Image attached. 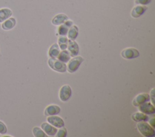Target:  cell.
<instances>
[{"mask_svg": "<svg viewBox=\"0 0 155 137\" xmlns=\"http://www.w3.org/2000/svg\"><path fill=\"white\" fill-rule=\"evenodd\" d=\"M137 129L143 136L145 137H153L155 135V130L146 121L138 122L137 124Z\"/></svg>", "mask_w": 155, "mask_h": 137, "instance_id": "obj_1", "label": "cell"}, {"mask_svg": "<svg viewBox=\"0 0 155 137\" xmlns=\"http://www.w3.org/2000/svg\"><path fill=\"white\" fill-rule=\"evenodd\" d=\"M48 64L52 69L57 72H65L67 71V65H65V63H64L58 59L50 58L48 60Z\"/></svg>", "mask_w": 155, "mask_h": 137, "instance_id": "obj_2", "label": "cell"}, {"mask_svg": "<svg viewBox=\"0 0 155 137\" xmlns=\"http://www.w3.org/2000/svg\"><path fill=\"white\" fill-rule=\"evenodd\" d=\"M84 58L79 56H76L73 57L71 59H70L68 61V65L67 66V69L70 73H73L76 72L81 64L83 62Z\"/></svg>", "mask_w": 155, "mask_h": 137, "instance_id": "obj_3", "label": "cell"}, {"mask_svg": "<svg viewBox=\"0 0 155 137\" xmlns=\"http://www.w3.org/2000/svg\"><path fill=\"white\" fill-rule=\"evenodd\" d=\"M71 88L68 84H64L61 87L59 92V97L62 101H68L71 97Z\"/></svg>", "mask_w": 155, "mask_h": 137, "instance_id": "obj_4", "label": "cell"}, {"mask_svg": "<svg viewBox=\"0 0 155 137\" xmlns=\"http://www.w3.org/2000/svg\"><path fill=\"white\" fill-rule=\"evenodd\" d=\"M140 54L137 49L134 48H127L121 51V56L123 58L126 59H132L137 58Z\"/></svg>", "mask_w": 155, "mask_h": 137, "instance_id": "obj_5", "label": "cell"}, {"mask_svg": "<svg viewBox=\"0 0 155 137\" xmlns=\"http://www.w3.org/2000/svg\"><path fill=\"white\" fill-rule=\"evenodd\" d=\"M150 100V97L149 94L147 93H140L137 95L133 100L132 103L134 106H139V105L149 101Z\"/></svg>", "mask_w": 155, "mask_h": 137, "instance_id": "obj_6", "label": "cell"}, {"mask_svg": "<svg viewBox=\"0 0 155 137\" xmlns=\"http://www.w3.org/2000/svg\"><path fill=\"white\" fill-rule=\"evenodd\" d=\"M137 107L140 112L147 115L154 114L155 113V108L154 104H153L151 103L149 101L145 102Z\"/></svg>", "mask_w": 155, "mask_h": 137, "instance_id": "obj_7", "label": "cell"}, {"mask_svg": "<svg viewBox=\"0 0 155 137\" xmlns=\"http://www.w3.org/2000/svg\"><path fill=\"white\" fill-rule=\"evenodd\" d=\"M47 121L48 123L56 128H60L64 126V121L63 119L61 117L55 115L48 116L47 118Z\"/></svg>", "mask_w": 155, "mask_h": 137, "instance_id": "obj_8", "label": "cell"}, {"mask_svg": "<svg viewBox=\"0 0 155 137\" xmlns=\"http://www.w3.org/2000/svg\"><path fill=\"white\" fill-rule=\"evenodd\" d=\"M147 8H148L146 5H136L133 8L131 11V16L133 18H139L146 11Z\"/></svg>", "mask_w": 155, "mask_h": 137, "instance_id": "obj_9", "label": "cell"}, {"mask_svg": "<svg viewBox=\"0 0 155 137\" xmlns=\"http://www.w3.org/2000/svg\"><path fill=\"white\" fill-rule=\"evenodd\" d=\"M67 48H68V51L69 52L70 56L74 57L78 56L79 53V45L76 42L68 39Z\"/></svg>", "mask_w": 155, "mask_h": 137, "instance_id": "obj_10", "label": "cell"}, {"mask_svg": "<svg viewBox=\"0 0 155 137\" xmlns=\"http://www.w3.org/2000/svg\"><path fill=\"white\" fill-rule=\"evenodd\" d=\"M73 22L71 20H67L63 24L59 25L58 28V33L60 36H65L67 34L68 31L70 27L73 25Z\"/></svg>", "mask_w": 155, "mask_h": 137, "instance_id": "obj_11", "label": "cell"}, {"mask_svg": "<svg viewBox=\"0 0 155 137\" xmlns=\"http://www.w3.org/2000/svg\"><path fill=\"white\" fill-rule=\"evenodd\" d=\"M41 129L48 136H54L57 132V128L48 123H43L41 125Z\"/></svg>", "mask_w": 155, "mask_h": 137, "instance_id": "obj_12", "label": "cell"}, {"mask_svg": "<svg viewBox=\"0 0 155 137\" xmlns=\"http://www.w3.org/2000/svg\"><path fill=\"white\" fill-rule=\"evenodd\" d=\"M61 111V108L56 104H50L47 106L44 110V114L46 116H51L58 114Z\"/></svg>", "mask_w": 155, "mask_h": 137, "instance_id": "obj_13", "label": "cell"}, {"mask_svg": "<svg viewBox=\"0 0 155 137\" xmlns=\"http://www.w3.org/2000/svg\"><path fill=\"white\" fill-rule=\"evenodd\" d=\"M16 24V21L15 18L10 17L2 23L1 27L4 30H10L13 29Z\"/></svg>", "mask_w": 155, "mask_h": 137, "instance_id": "obj_14", "label": "cell"}, {"mask_svg": "<svg viewBox=\"0 0 155 137\" xmlns=\"http://www.w3.org/2000/svg\"><path fill=\"white\" fill-rule=\"evenodd\" d=\"M68 19V16L64 13H59L55 15L51 19L52 24L54 25H59Z\"/></svg>", "mask_w": 155, "mask_h": 137, "instance_id": "obj_15", "label": "cell"}, {"mask_svg": "<svg viewBox=\"0 0 155 137\" xmlns=\"http://www.w3.org/2000/svg\"><path fill=\"white\" fill-rule=\"evenodd\" d=\"M13 14V11L8 8H2L0 9V24L10 18Z\"/></svg>", "mask_w": 155, "mask_h": 137, "instance_id": "obj_16", "label": "cell"}, {"mask_svg": "<svg viewBox=\"0 0 155 137\" xmlns=\"http://www.w3.org/2000/svg\"><path fill=\"white\" fill-rule=\"evenodd\" d=\"M131 118L134 121L137 123L140 121H147L148 120V115L141 112H137L134 113L131 116Z\"/></svg>", "mask_w": 155, "mask_h": 137, "instance_id": "obj_17", "label": "cell"}, {"mask_svg": "<svg viewBox=\"0 0 155 137\" xmlns=\"http://www.w3.org/2000/svg\"><path fill=\"white\" fill-rule=\"evenodd\" d=\"M60 52V48L58 43H54L52 44L48 50V56L50 58L56 59L57 58L59 53Z\"/></svg>", "mask_w": 155, "mask_h": 137, "instance_id": "obj_18", "label": "cell"}, {"mask_svg": "<svg viewBox=\"0 0 155 137\" xmlns=\"http://www.w3.org/2000/svg\"><path fill=\"white\" fill-rule=\"evenodd\" d=\"M78 36V27L75 25H72L69 28L67 36L68 39L70 40H74Z\"/></svg>", "mask_w": 155, "mask_h": 137, "instance_id": "obj_19", "label": "cell"}, {"mask_svg": "<svg viewBox=\"0 0 155 137\" xmlns=\"http://www.w3.org/2000/svg\"><path fill=\"white\" fill-rule=\"evenodd\" d=\"M70 57H71V56L70 55L69 52L66 49L62 50L61 51H60L57 57L58 60H59L60 61H61L64 63L68 62L70 60Z\"/></svg>", "mask_w": 155, "mask_h": 137, "instance_id": "obj_20", "label": "cell"}, {"mask_svg": "<svg viewBox=\"0 0 155 137\" xmlns=\"http://www.w3.org/2000/svg\"><path fill=\"white\" fill-rule=\"evenodd\" d=\"M68 38L65 36H60L58 37V45L59 46L60 49L61 50H64L66 49L67 48V45H68Z\"/></svg>", "mask_w": 155, "mask_h": 137, "instance_id": "obj_21", "label": "cell"}, {"mask_svg": "<svg viewBox=\"0 0 155 137\" xmlns=\"http://www.w3.org/2000/svg\"><path fill=\"white\" fill-rule=\"evenodd\" d=\"M32 132L35 137H46L47 135L43 131V130L39 127H35L33 128Z\"/></svg>", "mask_w": 155, "mask_h": 137, "instance_id": "obj_22", "label": "cell"}, {"mask_svg": "<svg viewBox=\"0 0 155 137\" xmlns=\"http://www.w3.org/2000/svg\"><path fill=\"white\" fill-rule=\"evenodd\" d=\"M67 131L65 127H60V129L57 130V132L56 133V136L57 137H65L67 136Z\"/></svg>", "mask_w": 155, "mask_h": 137, "instance_id": "obj_23", "label": "cell"}, {"mask_svg": "<svg viewBox=\"0 0 155 137\" xmlns=\"http://www.w3.org/2000/svg\"><path fill=\"white\" fill-rule=\"evenodd\" d=\"M7 132V128L5 124L0 121V135H5Z\"/></svg>", "mask_w": 155, "mask_h": 137, "instance_id": "obj_24", "label": "cell"}, {"mask_svg": "<svg viewBox=\"0 0 155 137\" xmlns=\"http://www.w3.org/2000/svg\"><path fill=\"white\" fill-rule=\"evenodd\" d=\"M151 2V0H135L134 3L136 5H146L150 4Z\"/></svg>", "mask_w": 155, "mask_h": 137, "instance_id": "obj_25", "label": "cell"}, {"mask_svg": "<svg viewBox=\"0 0 155 137\" xmlns=\"http://www.w3.org/2000/svg\"><path fill=\"white\" fill-rule=\"evenodd\" d=\"M150 100H151V103L153 104H154V88H153L151 91V92H150Z\"/></svg>", "mask_w": 155, "mask_h": 137, "instance_id": "obj_26", "label": "cell"}, {"mask_svg": "<svg viewBox=\"0 0 155 137\" xmlns=\"http://www.w3.org/2000/svg\"><path fill=\"white\" fill-rule=\"evenodd\" d=\"M150 125L151 126V127H153V128H154V127H155V124H154V118H151L150 120Z\"/></svg>", "mask_w": 155, "mask_h": 137, "instance_id": "obj_27", "label": "cell"}]
</instances>
